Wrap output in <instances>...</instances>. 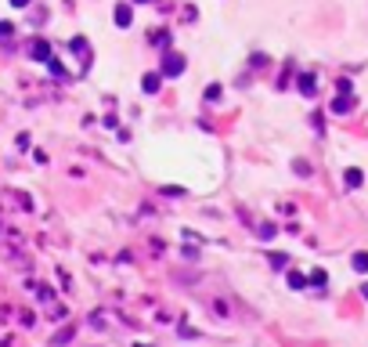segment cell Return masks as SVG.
Listing matches in <instances>:
<instances>
[{"label": "cell", "mask_w": 368, "mask_h": 347, "mask_svg": "<svg viewBox=\"0 0 368 347\" xmlns=\"http://www.w3.org/2000/svg\"><path fill=\"white\" fill-rule=\"evenodd\" d=\"M72 336H76V326H65V329H58V333L51 336V347H65Z\"/></svg>", "instance_id": "277c9868"}, {"label": "cell", "mask_w": 368, "mask_h": 347, "mask_svg": "<svg viewBox=\"0 0 368 347\" xmlns=\"http://www.w3.org/2000/svg\"><path fill=\"white\" fill-rule=\"evenodd\" d=\"M206 98H210V101H217V98H220V84H210V91H206Z\"/></svg>", "instance_id": "4fadbf2b"}, {"label": "cell", "mask_w": 368, "mask_h": 347, "mask_svg": "<svg viewBox=\"0 0 368 347\" xmlns=\"http://www.w3.org/2000/svg\"><path fill=\"white\" fill-rule=\"evenodd\" d=\"M159 84H162V72H148L145 80H141V87H145L148 94H155V91H159Z\"/></svg>", "instance_id": "8992f818"}, {"label": "cell", "mask_w": 368, "mask_h": 347, "mask_svg": "<svg viewBox=\"0 0 368 347\" xmlns=\"http://www.w3.org/2000/svg\"><path fill=\"white\" fill-rule=\"evenodd\" d=\"M354 272H368V253H354Z\"/></svg>", "instance_id": "9c48e42d"}, {"label": "cell", "mask_w": 368, "mask_h": 347, "mask_svg": "<svg viewBox=\"0 0 368 347\" xmlns=\"http://www.w3.org/2000/svg\"><path fill=\"white\" fill-rule=\"evenodd\" d=\"M267 260H271V268H285V260H289V257H285V253H271Z\"/></svg>", "instance_id": "7c38bea8"}, {"label": "cell", "mask_w": 368, "mask_h": 347, "mask_svg": "<svg viewBox=\"0 0 368 347\" xmlns=\"http://www.w3.org/2000/svg\"><path fill=\"white\" fill-rule=\"evenodd\" d=\"M350 109H354V98H350V94H336L332 112H336V116H343V112H350Z\"/></svg>", "instance_id": "5b68a950"}, {"label": "cell", "mask_w": 368, "mask_h": 347, "mask_svg": "<svg viewBox=\"0 0 368 347\" xmlns=\"http://www.w3.org/2000/svg\"><path fill=\"white\" fill-rule=\"evenodd\" d=\"M134 22V11H130V4H116V25L119 29H127Z\"/></svg>", "instance_id": "3957f363"}, {"label": "cell", "mask_w": 368, "mask_h": 347, "mask_svg": "<svg viewBox=\"0 0 368 347\" xmlns=\"http://www.w3.org/2000/svg\"><path fill=\"white\" fill-rule=\"evenodd\" d=\"M29 55H33L36 62H51V58H54V55H51V44H47V40H33V44H29Z\"/></svg>", "instance_id": "7a4b0ae2"}, {"label": "cell", "mask_w": 368, "mask_h": 347, "mask_svg": "<svg viewBox=\"0 0 368 347\" xmlns=\"http://www.w3.org/2000/svg\"><path fill=\"white\" fill-rule=\"evenodd\" d=\"M159 72H162V76H181V72H184V58H181V55H166V58H162V65H159Z\"/></svg>", "instance_id": "6da1fadb"}, {"label": "cell", "mask_w": 368, "mask_h": 347, "mask_svg": "<svg viewBox=\"0 0 368 347\" xmlns=\"http://www.w3.org/2000/svg\"><path fill=\"white\" fill-rule=\"evenodd\" d=\"M293 167H296V174H300V177H307V174H310V167H307V163H303V159H296V163H293Z\"/></svg>", "instance_id": "5bb4252c"}, {"label": "cell", "mask_w": 368, "mask_h": 347, "mask_svg": "<svg viewBox=\"0 0 368 347\" xmlns=\"http://www.w3.org/2000/svg\"><path fill=\"white\" fill-rule=\"evenodd\" d=\"M289 286H293V289H303V286H307V279H303L300 272H289Z\"/></svg>", "instance_id": "30bf717a"}, {"label": "cell", "mask_w": 368, "mask_h": 347, "mask_svg": "<svg viewBox=\"0 0 368 347\" xmlns=\"http://www.w3.org/2000/svg\"><path fill=\"white\" fill-rule=\"evenodd\" d=\"M260 239H274V224H264V228H260Z\"/></svg>", "instance_id": "9a60e30c"}, {"label": "cell", "mask_w": 368, "mask_h": 347, "mask_svg": "<svg viewBox=\"0 0 368 347\" xmlns=\"http://www.w3.org/2000/svg\"><path fill=\"white\" fill-rule=\"evenodd\" d=\"M296 84H300V94H307V98H310V94H314V72H303Z\"/></svg>", "instance_id": "52a82bcc"}, {"label": "cell", "mask_w": 368, "mask_h": 347, "mask_svg": "<svg viewBox=\"0 0 368 347\" xmlns=\"http://www.w3.org/2000/svg\"><path fill=\"white\" fill-rule=\"evenodd\" d=\"M11 4H15V8H25V4H29V0H11Z\"/></svg>", "instance_id": "e0dca14e"}, {"label": "cell", "mask_w": 368, "mask_h": 347, "mask_svg": "<svg viewBox=\"0 0 368 347\" xmlns=\"http://www.w3.org/2000/svg\"><path fill=\"white\" fill-rule=\"evenodd\" d=\"M361 181H364V174H361L357 167H350V170H347V188H361Z\"/></svg>", "instance_id": "ba28073f"}, {"label": "cell", "mask_w": 368, "mask_h": 347, "mask_svg": "<svg viewBox=\"0 0 368 347\" xmlns=\"http://www.w3.org/2000/svg\"><path fill=\"white\" fill-rule=\"evenodd\" d=\"M361 297H364V300H368V282H364V286H361Z\"/></svg>", "instance_id": "ac0fdd59"}, {"label": "cell", "mask_w": 368, "mask_h": 347, "mask_svg": "<svg viewBox=\"0 0 368 347\" xmlns=\"http://www.w3.org/2000/svg\"><path fill=\"white\" fill-rule=\"evenodd\" d=\"M11 33H15L11 22H0V40H11Z\"/></svg>", "instance_id": "8fae6325"}, {"label": "cell", "mask_w": 368, "mask_h": 347, "mask_svg": "<svg viewBox=\"0 0 368 347\" xmlns=\"http://www.w3.org/2000/svg\"><path fill=\"white\" fill-rule=\"evenodd\" d=\"M137 4H152V0H137Z\"/></svg>", "instance_id": "d6986e66"}, {"label": "cell", "mask_w": 368, "mask_h": 347, "mask_svg": "<svg viewBox=\"0 0 368 347\" xmlns=\"http://www.w3.org/2000/svg\"><path fill=\"white\" fill-rule=\"evenodd\" d=\"M336 87H339V94H350V91H354V84H350V80H339Z\"/></svg>", "instance_id": "2e32d148"}]
</instances>
